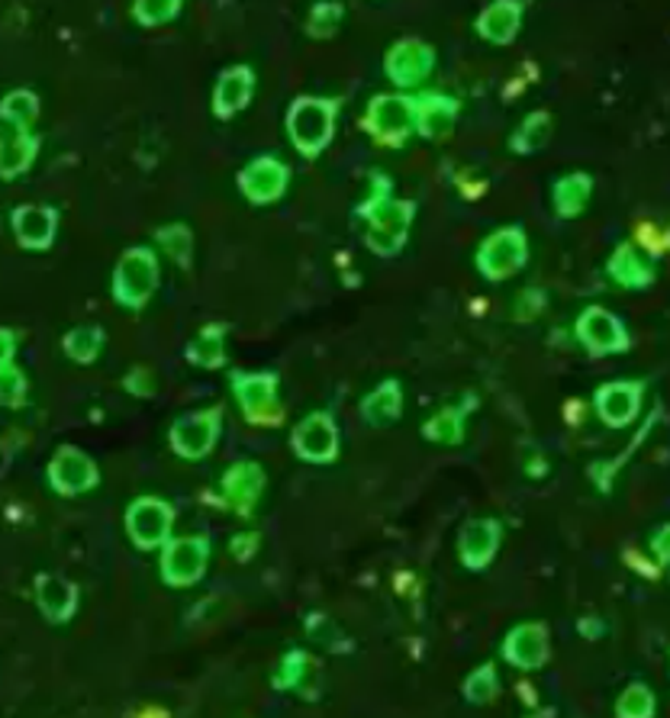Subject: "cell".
<instances>
[{"instance_id": "obj_17", "label": "cell", "mask_w": 670, "mask_h": 718, "mask_svg": "<svg viewBox=\"0 0 670 718\" xmlns=\"http://www.w3.org/2000/svg\"><path fill=\"white\" fill-rule=\"evenodd\" d=\"M265 471H261V464H255V461H239V464H233L226 474H223V500H226V506H233L236 513H239L242 519H248L252 516V509H255V503L261 500V493H265Z\"/></svg>"}, {"instance_id": "obj_40", "label": "cell", "mask_w": 670, "mask_h": 718, "mask_svg": "<svg viewBox=\"0 0 670 718\" xmlns=\"http://www.w3.org/2000/svg\"><path fill=\"white\" fill-rule=\"evenodd\" d=\"M306 631H310V638L320 641L323 648H330V651H335V648L345 651V641L338 638V628H335L326 616H310V619H306Z\"/></svg>"}, {"instance_id": "obj_5", "label": "cell", "mask_w": 670, "mask_h": 718, "mask_svg": "<svg viewBox=\"0 0 670 718\" xmlns=\"http://www.w3.org/2000/svg\"><path fill=\"white\" fill-rule=\"evenodd\" d=\"M233 393L239 400L242 413L255 426H278L284 410L278 403V374L275 371H233Z\"/></svg>"}, {"instance_id": "obj_35", "label": "cell", "mask_w": 670, "mask_h": 718, "mask_svg": "<svg viewBox=\"0 0 670 718\" xmlns=\"http://www.w3.org/2000/svg\"><path fill=\"white\" fill-rule=\"evenodd\" d=\"M155 239L158 245L168 251V258H175V265H181V268H191V258H193V236L191 229L185 226V223H175V226H161L158 233H155Z\"/></svg>"}, {"instance_id": "obj_25", "label": "cell", "mask_w": 670, "mask_h": 718, "mask_svg": "<svg viewBox=\"0 0 670 718\" xmlns=\"http://www.w3.org/2000/svg\"><path fill=\"white\" fill-rule=\"evenodd\" d=\"M36 603L48 622H68L78 609V586L68 583L65 576L43 574L36 580Z\"/></svg>"}, {"instance_id": "obj_13", "label": "cell", "mask_w": 670, "mask_h": 718, "mask_svg": "<svg viewBox=\"0 0 670 718\" xmlns=\"http://www.w3.org/2000/svg\"><path fill=\"white\" fill-rule=\"evenodd\" d=\"M290 445H293L297 458H303L310 464H330L338 455V426L330 413H310L306 419L297 423V429L290 435Z\"/></svg>"}, {"instance_id": "obj_19", "label": "cell", "mask_w": 670, "mask_h": 718, "mask_svg": "<svg viewBox=\"0 0 670 718\" xmlns=\"http://www.w3.org/2000/svg\"><path fill=\"white\" fill-rule=\"evenodd\" d=\"M10 226H13V236L23 248H33V251H43L55 242L58 233V213L52 206H16L13 216H10Z\"/></svg>"}, {"instance_id": "obj_3", "label": "cell", "mask_w": 670, "mask_h": 718, "mask_svg": "<svg viewBox=\"0 0 670 718\" xmlns=\"http://www.w3.org/2000/svg\"><path fill=\"white\" fill-rule=\"evenodd\" d=\"M158 258L152 248H126L113 271V300L126 310H143L158 290Z\"/></svg>"}, {"instance_id": "obj_22", "label": "cell", "mask_w": 670, "mask_h": 718, "mask_svg": "<svg viewBox=\"0 0 670 718\" xmlns=\"http://www.w3.org/2000/svg\"><path fill=\"white\" fill-rule=\"evenodd\" d=\"M458 123V100L448 94L416 97V133L423 139H448Z\"/></svg>"}, {"instance_id": "obj_28", "label": "cell", "mask_w": 670, "mask_h": 718, "mask_svg": "<svg viewBox=\"0 0 670 718\" xmlns=\"http://www.w3.org/2000/svg\"><path fill=\"white\" fill-rule=\"evenodd\" d=\"M590 193H593V178L587 171H574V175H565L555 188H551V200H555V210L561 220H577L587 203H590Z\"/></svg>"}, {"instance_id": "obj_6", "label": "cell", "mask_w": 670, "mask_h": 718, "mask_svg": "<svg viewBox=\"0 0 670 718\" xmlns=\"http://www.w3.org/2000/svg\"><path fill=\"white\" fill-rule=\"evenodd\" d=\"M365 133L378 143L400 145L416 133V100L403 94H378L368 103Z\"/></svg>"}, {"instance_id": "obj_23", "label": "cell", "mask_w": 670, "mask_h": 718, "mask_svg": "<svg viewBox=\"0 0 670 718\" xmlns=\"http://www.w3.org/2000/svg\"><path fill=\"white\" fill-rule=\"evenodd\" d=\"M606 271H610V278L625 290H648L655 284V268H651L648 255L638 251L635 242H623V245L613 251Z\"/></svg>"}, {"instance_id": "obj_34", "label": "cell", "mask_w": 670, "mask_h": 718, "mask_svg": "<svg viewBox=\"0 0 670 718\" xmlns=\"http://www.w3.org/2000/svg\"><path fill=\"white\" fill-rule=\"evenodd\" d=\"M423 435L438 445H461L465 441V413L461 410H442L423 426Z\"/></svg>"}, {"instance_id": "obj_16", "label": "cell", "mask_w": 670, "mask_h": 718, "mask_svg": "<svg viewBox=\"0 0 670 718\" xmlns=\"http://www.w3.org/2000/svg\"><path fill=\"white\" fill-rule=\"evenodd\" d=\"M503 528L496 519H468L458 535V554L468 571H483L500 551Z\"/></svg>"}, {"instance_id": "obj_8", "label": "cell", "mask_w": 670, "mask_h": 718, "mask_svg": "<svg viewBox=\"0 0 670 718\" xmlns=\"http://www.w3.org/2000/svg\"><path fill=\"white\" fill-rule=\"evenodd\" d=\"M210 561V541L193 538H168L161 545V576L168 586H191L197 583Z\"/></svg>"}, {"instance_id": "obj_37", "label": "cell", "mask_w": 670, "mask_h": 718, "mask_svg": "<svg viewBox=\"0 0 670 718\" xmlns=\"http://www.w3.org/2000/svg\"><path fill=\"white\" fill-rule=\"evenodd\" d=\"M181 7H185V0H136L133 16L143 26H161V23H171L181 13Z\"/></svg>"}, {"instance_id": "obj_21", "label": "cell", "mask_w": 670, "mask_h": 718, "mask_svg": "<svg viewBox=\"0 0 670 718\" xmlns=\"http://www.w3.org/2000/svg\"><path fill=\"white\" fill-rule=\"evenodd\" d=\"M523 26V3L520 0H493L478 16V36L493 46H510Z\"/></svg>"}, {"instance_id": "obj_12", "label": "cell", "mask_w": 670, "mask_h": 718, "mask_svg": "<svg viewBox=\"0 0 670 718\" xmlns=\"http://www.w3.org/2000/svg\"><path fill=\"white\" fill-rule=\"evenodd\" d=\"M220 426H223V410H203V413H188V416L175 419V426H171L175 455H181L188 461L206 458L220 438Z\"/></svg>"}, {"instance_id": "obj_20", "label": "cell", "mask_w": 670, "mask_h": 718, "mask_svg": "<svg viewBox=\"0 0 670 718\" xmlns=\"http://www.w3.org/2000/svg\"><path fill=\"white\" fill-rule=\"evenodd\" d=\"M252 94H255V71L248 65H233L220 75L213 88V113L220 120H233L248 106Z\"/></svg>"}, {"instance_id": "obj_33", "label": "cell", "mask_w": 670, "mask_h": 718, "mask_svg": "<svg viewBox=\"0 0 670 718\" xmlns=\"http://www.w3.org/2000/svg\"><path fill=\"white\" fill-rule=\"evenodd\" d=\"M342 16H345V7L338 0H316L310 7V16H306V33L313 40H333Z\"/></svg>"}, {"instance_id": "obj_38", "label": "cell", "mask_w": 670, "mask_h": 718, "mask_svg": "<svg viewBox=\"0 0 670 718\" xmlns=\"http://www.w3.org/2000/svg\"><path fill=\"white\" fill-rule=\"evenodd\" d=\"M496 693H500V680H496L493 664H483V667H478V671L465 680V696H468V703H474V706H483V703L496 699Z\"/></svg>"}, {"instance_id": "obj_2", "label": "cell", "mask_w": 670, "mask_h": 718, "mask_svg": "<svg viewBox=\"0 0 670 718\" xmlns=\"http://www.w3.org/2000/svg\"><path fill=\"white\" fill-rule=\"evenodd\" d=\"M338 100L330 97H297L288 110V136L293 148L306 158L323 155L335 136Z\"/></svg>"}, {"instance_id": "obj_9", "label": "cell", "mask_w": 670, "mask_h": 718, "mask_svg": "<svg viewBox=\"0 0 670 718\" xmlns=\"http://www.w3.org/2000/svg\"><path fill=\"white\" fill-rule=\"evenodd\" d=\"M171 526H175V509L165 500L139 496L126 509V531H130L133 545L143 551L161 548L171 538Z\"/></svg>"}, {"instance_id": "obj_1", "label": "cell", "mask_w": 670, "mask_h": 718, "mask_svg": "<svg viewBox=\"0 0 670 718\" xmlns=\"http://www.w3.org/2000/svg\"><path fill=\"white\" fill-rule=\"evenodd\" d=\"M361 216L368 223V248L381 258H393L406 239L410 226L416 220V203L413 200H393L390 197V181L378 178L371 197L361 203Z\"/></svg>"}, {"instance_id": "obj_24", "label": "cell", "mask_w": 670, "mask_h": 718, "mask_svg": "<svg viewBox=\"0 0 670 718\" xmlns=\"http://www.w3.org/2000/svg\"><path fill=\"white\" fill-rule=\"evenodd\" d=\"M278 689H297L303 699H320V661L306 651L293 648L284 654L281 667L275 673Z\"/></svg>"}, {"instance_id": "obj_42", "label": "cell", "mask_w": 670, "mask_h": 718, "mask_svg": "<svg viewBox=\"0 0 670 718\" xmlns=\"http://www.w3.org/2000/svg\"><path fill=\"white\" fill-rule=\"evenodd\" d=\"M13 355H16V333L0 329V371H3L7 364H13Z\"/></svg>"}, {"instance_id": "obj_31", "label": "cell", "mask_w": 670, "mask_h": 718, "mask_svg": "<svg viewBox=\"0 0 670 718\" xmlns=\"http://www.w3.org/2000/svg\"><path fill=\"white\" fill-rule=\"evenodd\" d=\"M0 116H3L13 130L30 133V126H33L36 116H40V97L33 94V91H10V94L3 97V103H0Z\"/></svg>"}, {"instance_id": "obj_11", "label": "cell", "mask_w": 670, "mask_h": 718, "mask_svg": "<svg viewBox=\"0 0 670 718\" xmlns=\"http://www.w3.org/2000/svg\"><path fill=\"white\" fill-rule=\"evenodd\" d=\"M577 338L593 358L619 355L628 348V333L619 316H613L603 306H590L577 316Z\"/></svg>"}, {"instance_id": "obj_41", "label": "cell", "mask_w": 670, "mask_h": 718, "mask_svg": "<svg viewBox=\"0 0 670 718\" xmlns=\"http://www.w3.org/2000/svg\"><path fill=\"white\" fill-rule=\"evenodd\" d=\"M126 390L136 393V396H152V393H155V381H152V374H148L145 368H136V371L126 378Z\"/></svg>"}, {"instance_id": "obj_36", "label": "cell", "mask_w": 670, "mask_h": 718, "mask_svg": "<svg viewBox=\"0 0 670 718\" xmlns=\"http://www.w3.org/2000/svg\"><path fill=\"white\" fill-rule=\"evenodd\" d=\"M616 716L619 718H651L655 716V693L645 683H632L625 686V693L616 703Z\"/></svg>"}, {"instance_id": "obj_29", "label": "cell", "mask_w": 670, "mask_h": 718, "mask_svg": "<svg viewBox=\"0 0 670 718\" xmlns=\"http://www.w3.org/2000/svg\"><path fill=\"white\" fill-rule=\"evenodd\" d=\"M188 361L197 368H223L226 364V326H203L188 345Z\"/></svg>"}, {"instance_id": "obj_15", "label": "cell", "mask_w": 670, "mask_h": 718, "mask_svg": "<svg viewBox=\"0 0 670 718\" xmlns=\"http://www.w3.org/2000/svg\"><path fill=\"white\" fill-rule=\"evenodd\" d=\"M97 480V464L78 448L65 445L55 451L52 464H48V483L62 493V496H78V493H88L94 490Z\"/></svg>"}, {"instance_id": "obj_14", "label": "cell", "mask_w": 670, "mask_h": 718, "mask_svg": "<svg viewBox=\"0 0 670 718\" xmlns=\"http://www.w3.org/2000/svg\"><path fill=\"white\" fill-rule=\"evenodd\" d=\"M503 658H506V664H513L516 671H538V667H545L548 658H551L548 625H516V628L506 635V641H503Z\"/></svg>"}, {"instance_id": "obj_43", "label": "cell", "mask_w": 670, "mask_h": 718, "mask_svg": "<svg viewBox=\"0 0 670 718\" xmlns=\"http://www.w3.org/2000/svg\"><path fill=\"white\" fill-rule=\"evenodd\" d=\"M580 635H583V638H600V635H603V622H587V619H583V622H580Z\"/></svg>"}, {"instance_id": "obj_10", "label": "cell", "mask_w": 670, "mask_h": 718, "mask_svg": "<svg viewBox=\"0 0 670 718\" xmlns=\"http://www.w3.org/2000/svg\"><path fill=\"white\" fill-rule=\"evenodd\" d=\"M288 184L290 168L284 161H278L275 155H258V158H252L239 171V191L255 206L278 203L288 193Z\"/></svg>"}, {"instance_id": "obj_30", "label": "cell", "mask_w": 670, "mask_h": 718, "mask_svg": "<svg viewBox=\"0 0 670 718\" xmlns=\"http://www.w3.org/2000/svg\"><path fill=\"white\" fill-rule=\"evenodd\" d=\"M548 143H551V113L535 110V113H528L526 120L520 123V130L513 133L510 148H513L516 155H535V152H541Z\"/></svg>"}, {"instance_id": "obj_18", "label": "cell", "mask_w": 670, "mask_h": 718, "mask_svg": "<svg viewBox=\"0 0 670 718\" xmlns=\"http://www.w3.org/2000/svg\"><path fill=\"white\" fill-rule=\"evenodd\" d=\"M641 406V383L638 381H613L596 390V413L610 429H625Z\"/></svg>"}, {"instance_id": "obj_39", "label": "cell", "mask_w": 670, "mask_h": 718, "mask_svg": "<svg viewBox=\"0 0 670 718\" xmlns=\"http://www.w3.org/2000/svg\"><path fill=\"white\" fill-rule=\"evenodd\" d=\"M26 396H30V381H26V374H23L20 368L7 364V368L0 371V403H3V406H23Z\"/></svg>"}, {"instance_id": "obj_32", "label": "cell", "mask_w": 670, "mask_h": 718, "mask_svg": "<svg viewBox=\"0 0 670 718\" xmlns=\"http://www.w3.org/2000/svg\"><path fill=\"white\" fill-rule=\"evenodd\" d=\"M62 348L71 361L78 364H94L100 348H103V329L100 326H78L62 338Z\"/></svg>"}, {"instance_id": "obj_7", "label": "cell", "mask_w": 670, "mask_h": 718, "mask_svg": "<svg viewBox=\"0 0 670 718\" xmlns=\"http://www.w3.org/2000/svg\"><path fill=\"white\" fill-rule=\"evenodd\" d=\"M435 68V48L416 36H406L400 43H393L387 58H383V71L387 78L400 88V91H413L420 88Z\"/></svg>"}, {"instance_id": "obj_27", "label": "cell", "mask_w": 670, "mask_h": 718, "mask_svg": "<svg viewBox=\"0 0 670 718\" xmlns=\"http://www.w3.org/2000/svg\"><path fill=\"white\" fill-rule=\"evenodd\" d=\"M36 152H40V139L33 133L13 130L10 136H3L0 139V178L13 181L23 171H30L33 161H36Z\"/></svg>"}, {"instance_id": "obj_26", "label": "cell", "mask_w": 670, "mask_h": 718, "mask_svg": "<svg viewBox=\"0 0 670 718\" xmlns=\"http://www.w3.org/2000/svg\"><path fill=\"white\" fill-rule=\"evenodd\" d=\"M403 413V390L397 381H383L378 383L365 400H361V416L368 426L375 429H387L400 419Z\"/></svg>"}, {"instance_id": "obj_4", "label": "cell", "mask_w": 670, "mask_h": 718, "mask_svg": "<svg viewBox=\"0 0 670 718\" xmlns=\"http://www.w3.org/2000/svg\"><path fill=\"white\" fill-rule=\"evenodd\" d=\"M528 261V239L523 226H503L493 236L480 242L478 248V271L490 284H500L523 271Z\"/></svg>"}]
</instances>
